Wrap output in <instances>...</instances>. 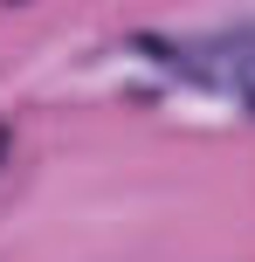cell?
I'll return each mask as SVG.
<instances>
[{
	"label": "cell",
	"instance_id": "1",
	"mask_svg": "<svg viewBox=\"0 0 255 262\" xmlns=\"http://www.w3.org/2000/svg\"><path fill=\"white\" fill-rule=\"evenodd\" d=\"M0 145H7V131H0Z\"/></svg>",
	"mask_w": 255,
	"mask_h": 262
}]
</instances>
